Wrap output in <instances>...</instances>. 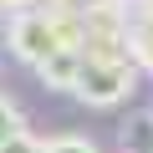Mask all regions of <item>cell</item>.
Segmentation results:
<instances>
[{
	"label": "cell",
	"instance_id": "1",
	"mask_svg": "<svg viewBox=\"0 0 153 153\" xmlns=\"http://www.w3.org/2000/svg\"><path fill=\"white\" fill-rule=\"evenodd\" d=\"M5 36H10V51H16L26 66L41 71L56 51L82 46V16H76V10H46V5H36V10L10 16Z\"/></svg>",
	"mask_w": 153,
	"mask_h": 153
},
{
	"label": "cell",
	"instance_id": "2",
	"mask_svg": "<svg viewBox=\"0 0 153 153\" xmlns=\"http://www.w3.org/2000/svg\"><path fill=\"white\" fill-rule=\"evenodd\" d=\"M138 87V66L133 56H87L82 51V76H76V97H82L87 107H117L128 102Z\"/></svg>",
	"mask_w": 153,
	"mask_h": 153
},
{
	"label": "cell",
	"instance_id": "3",
	"mask_svg": "<svg viewBox=\"0 0 153 153\" xmlns=\"http://www.w3.org/2000/svg\"><path fill=\"white\" fill-rule=\"evenodd\" d=\"M128 56L138 71H153V0H128Z\"/></svg>",
	"mask_w": 153,
	"mask_h": 153
},
{
	"label": "cell",
	"instance_id": "4",
	"mask_svg": "<svg viewBox=\"0 0 153 153\" xmlns=\"http://www.w3.org/2000/svg\"><path fill=\"white\" fill-rule=\"evenodd\" d=\"M36 76H41L51 92H71V87H76V76H82V46H66V51H56V56H51V61H46Z\"/></svg>",
	"mask_w": 153,
	"mask_h": 153
},
{
	"label": "cell",
	"instance_id": "5",
	"mask_svg": "<svg viewBox=\"0 0 153 153\" xmlns=\"http://www.w3.org/2000/svg\"><path fill=\"white\" fill-rule=\"evenodd\" d=\"M117 148L123 153H153V112H128L117 123Z\"/></svg>",
	"mask_w": 153,
	"mask_h": 153
},
{
	"label": "cell",
	"instance_id": "6",
	"mask_svg": "<svg viewBox=\"0 0 153 153\" xmlns=\"http://www.w3.org/2000/svg\"><path fill=\"white\" fill-rule=\"evenodd\" d=\"M16 133H26V123H21V107H16L5 92H0V143H5V138H16Z\"/></svg>",
	"mask_w": 153,
	"mask_h": 153
},
{
	"label": "cell",
	"instance_id": "7",
	"mask_svg": "<svg viewBox=\"0 0 153 153\" xmlns=\"http://www.w3.org/2000/svg\"><path fill=\"white\" fill-rule=\"evenodd\" d=\"M46 148H51V153H97V143L82 138V133H61V138H51Z\"/></svg>",
	"mask_w": 153,
	"mask_h": 153
},
{
	"label": "cell",
	"instance_id": "8",
	"mask_svg": "<svg viewBox=\"0 0 153 153\" xmlns=\"http://www.w3.org/2000/svg\"><path fill=\"white\" fill-rule=\"evenodd\" d=\"M0 153H46V143H41L36 133H16V138L0 143Z\"/></svg>",
	"mask_w": 153,
	"mask_h": 153
},
{
	"label": "cell",
	"instance_id": "9",
	"mask_svg": "<svg viewBox=\"0 0 153 153\" xmlns=\"http://www.w3.org/2000/svg\"><path fill=\"white\" fill-rule=\"evenodd\" d=\"M41 0H0V16H21V10H36Z\"/></svg>",
	"mask_w": 153,
	"mask_h": 153
},
{
	"label": "cell",
	"instance_id": "10",
	"mask_svg": "<svg viewBox=\"0 0 153 153\" xmlns=\"http://www.w3.org/2000/svg\"><path fill=\"white\" fill-rule=\"evenodd\" d=\"M46 153H51V148H46Z\"/></svg>",
	"mask_w": 153,
	"mask_h": 153
}]
</instances>
